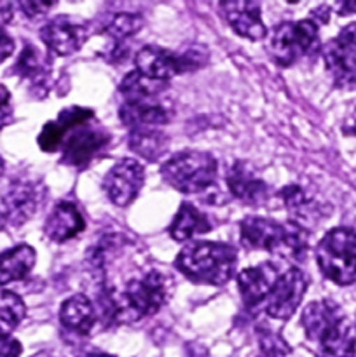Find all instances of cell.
<instances>
[{
  "label": "cell",
  "instance_id": "9a60e30c",
  "mask_svg": "<svg viewBox=\"0 0 356 357\" xmlns=\"http://www.w3.org/2000/svg\"><path fill=\"white\" fill-rule=\"evenodd\" d=\"M223 16L237 35L250 40H260L265 37L267 30L262 23V7L260 2H220Z\"/></svg>",
  "mask_w": 356,
  "mask_h": 357
},
{
  "label": "cell",
  "instance_id": "d6a6232c",
  "mask_svg": "<svg viewBox=\"0 0 356 357\" xmlns=\"http://www.w3.org/2000/svg\"><path fill=\"white\" fill-rule=\"evenodd\" d=\"M14 52V40L0 28V63L6 61Z\"/></svg>",
  "mask_w": 356,
  "mask_h": 357
},
{
  "label": "cell",
  "instance_id": "4316f807",
  "mask_svg": "<svg viewBox=\"0 0 356 357\" xmlns=\"http://www.w3.org/2000/svg\"><path fill=\"white\" fill-rule=\"evenodd\" d=\"M24 302L9 289L0 288V337H10L17 324L24 319Z\"/></svg>",
  "mask_w": 356,
  "mask_h": 357
},
{
  "label": "cell",
  "instance_id": "f1b7e54d",
  "mask_svg": "<svg viewBox=\"0 0 356 357\" xmlns=\"http://www.w3.org/2000/svg\"><path fill=\"white\" fill-rule=\"evenodd\" d=\"M260 347L264 357H285L290 352V347L283 342V338L274 333H265L260 338Z\"/></svg>",
  "mask_w": 356,
  "mask_h": 357
},
{
  "label": "cell",
  "instance_id": "ffe728a7",
  "mask_svg": "<svg viewBox=\"0 0 356 357\" xmlns=\"http://www.w3.org/2000/svg\"><path fill=\"white\" fill-rule=\"evenodd\" d=\"M59 321L66 330L77 335H87L96 323V309L87 296L73 295L63 302Z\"/></svg>",
  "mask_w": 356,
  "mask_h": 357
},
{
  "label": "cell",
  "instance_id": "836d02e7",
  "mask_svg": "<svg viewBox=\"0 0 356 357\" xmlns=\"http://www.w3.org/2000/svg\"><path fill=\"white\" fill-rule=\"evenodd\" d=\"M13 17V6L10 2H0V28L6 23H9Z\"/></svg>",
  "mask_w": 356,
  "mask_h": 357
},
{
  "label": "cell",
  "instance_id": "8992f818",
  "mask_svg": "<svg viewBox=\"0 0 356 357\" xmlns=\"http://www.w3.org/2000/svg\"><path fill=\"white\" fill-rule=\"evenodd\" d=\"M316 261L327 279L339 286L356 282V232L348 227L330 230L316 248Z\"/></svg>",
  "mask_w": 356,
  "mask_h": 357
},
{
  "label": "cell",
  "instance_id": "7a4b0ae2",
  "mask_svg": "<svg viewBox=\"0 0 356 357\" xmlns=\"http://www.w3.org/2000/svg\"><path fill=\"white\" fill-rule=\"evenodd\" d=\"M168 87V82L147 79L140 72H129L119 86L124 100L119 108L122 124L131 131L159 129L168 124L175 114Z\"/></svg>",
  "mask_w": 356,
  "mask_h": 357
},
{
  "label": "cell",
  "instance_id": "ac0fdd59",
  "mask_svg": "<svg viewBox=\"0 0 356 357\" xmlns=\"http://www.w3.org/2000/svg\"><path fill=\"white\" fill-rule=\"evenodd\" d=\"M227 187L232 197L246 204H260L267 197V187L264 181L248 167L246 162L237 160L227 173Z\"/></svg>",
  "mask_w": 356,
  "mask_h": 357
},
{
  "label": "cell",
  "instance_id": "277c9868",
  "mask_svg": "<svg viewBox=\"0 0 356 357\" xmlns=\"http://www.w3.org/2000/svg\"><path fill=\"white\" fill-rule=\"evenodd\" d=\"M241 243L246 250L278 253L283 258H306L309 234L297 223H278L267 218L248 216L241 222Z\"/></svg>",
  "mask_w": 356,
  "mask_h": 357
},
{
  "label": "cell",
  "instance_id": "8fae6325",
  "mask_svg": "<svg viewBox=\"0 0 356 357\" xmlns=\"http://www.w3.org/2000/svg\"><path fill=\"white\" fill-rule=\"evenodd\" d=\"M307 289V278L300 268H288L265 298V312L274 319H290L299 309Z\"/></svg>",
  "mask_w": 356,
  "mask_h": 357
},
{
  "label": "cell",
  "instance_id": "2e32d148",
  "mask_svg": "<svg viewBox=\"0 0 356 357\" xmlns=\"http://www.w3.org/2000/svg\"><path fill=\"white\" fill-rule=\"evenodd\" d=\"M325 65L332 80L341 89H356V56L353 49L342 44L339 38L330 40L321 49Z\"/></svg>",
  "mask_w": 356,
  "mask_h": 357
},
{
  "label": "cell",
  "instance_id": "8d00e7d4",
  "mask_svg": "<svg viewBox=\"0 0 356 357\" xmlns=\"http://www.w3.org/2000/svg\"><path fill=\"white\" fill-rule=\"evenodd\" d=\"M9 117H10V108H9V107L0 108V129H2L3 126L7 124V121H9Z\"/></svg>",
  "mask_w": 356,
  "mask_h": 357
},
{
  "label": "cell",
  "instance_id": "60d3db41",
  "mask_svg": "<svg viewBox=\"0 0 356 357\" xmlns=\"http://www.w3.org/2000/svg\"><path fill=\"white\" fill-rule=\"evenodd\" d=\"M2 171H3V162H2V159H0V174H2Z\"/></svg>",
  "mask_w": 356,
  "mask_h": 357
},
{
  "label": "cell",
  "instance_id": "cb8c5ba5",
  "mask_svg": "<svg viewBox=\"0 0 356 357\" xmlns=\"http://www.w3.org/2000/svg\"><path fill=\"white\" fill-rule=\"evenodd\" d=\"M142 26H143L142 16H136V14H128V13L115 14V16L108 21L105 31H107L108 37H110L112 42H114L110 52L107 54V58H110L108 61H119L121 58H124L126 52L122 51V47H126L124 40L131 37V35L138 33Z\"/></svg>",
  "mask_w": 356,
  "mask_h": 357
},
{
  "label": "cell",
  "instance_id": "7402d4cb",
  "mask_svg": "<svg viewBox=\"0 0 356 357\" xmlns=\"http://www.w3.org/2000/svg\"><path fill=\"white\" fill-rule=\"evenodd\" d=\"M356 333L346 317L318 342L316 357H355Z\"/></svg>",
  "mask_w": 356,
  "mask_h": 357
},
{
  "label": "cell",
  "instance_id": "7c38bea8",
  "mask_svg": "<svg viewBox=\"0 0 356 357\" xmlns=\"http://www.w3.org/2000/svg\"><path fill=\"white\" fill-rule=\"evenodd\" d=\"M89 37V24L73 16H56L42 26L40 38L56 56H70L79 51Z\"/></svg>",
  "mask_w": 356,
  "mask_h": 357
},
{
  "label": "cell",
  "instance_id": "ab89813d",
  "mask_svg": "<svg viewBox=\"0 0 356 357\" xmlns=\"http://www.w3.org/2000/svg\"><path fill=\"white\" fill-rule=\"evenodd\" d=\"M31 357H52V356L49 354V352H37V354L31 356Z\"/></svg>",
  "mask_w": 356,
  "mask_h": 357
},
{
  "label": "cell",
  "instance_id": "4fadbf2b",
  "mask_svg": "<svg viewBox=\"0 0 356 357\" xmlns=\"http://www.w3.org/2000/svg\"><path fill=\"white\" fill-rule=\"evenodd\" d=\"M145 181V171L136 159H122L112 167L103 180V188L115 206L131 204Z\"/></svg>",
  "mask_w": 356,
  "mask_h": 357
},
{
  "label": "cell",
  "instance_id": "d590c367",
  "mask_svg": "<svg viewBox=\"0 0 356 357\" xmlns=\"http://www.w3.org/2000/svg\"><path fill=\"white\" fill-rule=\"evenodd\" d=\"M339 3V13L348 14L356 13V2H337Z\"/></svg>",
  "mask_w": 356,
  "mask_h": 357
},
{
  "label": "cell",
  "instance_id": "52a82bcc",
  "mask_svg": "<svg viewBox=\"0 0 356 357\" xmlns=\"http://www.w3.org/2000/svg\"><path fill=\"white\" fill-rule=\"evenodd\" d=\"M206 58L208 54L199 47L188 49L178 54L159 45H145L136 52L135 66L136 72H140L147 79L168 82L171 77L199 70L206 63Z\"/></svg>",
  "mask_w": 356,
  "mask_h": 357
},
{
  "label": "cell",
  "instance_id": "e575fe53",
  "mask_svg": "<svg viewBox=\"0 0 356 357\" xmlns=\"http://www.w3.org/2000/svg\"><path fill=\"white\" fill-rule=\"evenodd\" d=\"M9 100H10V93L7 91V87L3 84H0V108L9 107Z\"/></svg>",
  "mask_w": 356,
  "mask_h": 357
},
{
  "label": "cell",
  "instance_id": "5b68a950",
  "mask_svg": "<svg viewBox=\"0 0 356 357\" xmlns=\"http://www.w3.org/2000/svg\"><path fill=\"white\" fill-rule=\"evenodd\" d=\"M218 164L212 153L185 150L170 157L161 167L164 181L181 194H201L216 180Z\"/></svg>",
  "mask_w": 356,
  "mask_h": 357
},
{
  "label": "cell",
  "instance_id": "d4e9b609",
  "mask_svg": "<svg viewBox=\"0 0 356 357\" xmlns=\"http://www.w3.org/2000/svg\"><path fill=\"white\" fill-rule=\"evenodd\" d=\"M283 202H285L286 209L292 213V222L297 225L304 227L306 223H309L311 220L316 218L318 215V204L314 202L313 197L306 194L302 187L299 185H288V187L283 188L279 192ZM306 229V227H304Z\"/></svg>",
  "mask_w": 356,
  "mask_h": 357
},
{
  "label": "cell",
  "instance_id": "1f68e13d",
  "mask_svg": "<svg viewBox=\"0 0 356 357\" xmlns=\"http://www.w3.org/2000/svg\"><path fill=\"white\" fill-rule=\"evenodd\" d=\"M337 38L342 42V44L348 45L349 49L356 51V21L355 23L348 24L346 28H342L341 35H339Z\"/></svg>",
  "mask_w": 356,
  "mask_h": 357
},
{
  "label": "cell",
  "instance_id": "4dcf8cb0",
  "mask_svg": "<svg viewBox=\"0 0 356 357\" xmlns=\"http://www.w3.org/2000/svg\"><path fill=\"white\" fill-rule=\"evenodd\" d=\"M21 344L13 337H0V357H20Z\"/></svg>",
  "mask_w": 356,
  "mask_h": 357
},
{
  "label": "cell",
  "instance_id": "3957f363",
  "mask_svg": "<svg viewBox=\"0 0 356 357\" xmlns=\"http://www.w3.org/2000/svg\"><path fill=\"white\" fill-rule=\"evenodd\" d=\"M237 264L236 248L213 241H192L178 253L175 265L195 284L222 286L234 275Z\"/></svg>",
  "mask_w": 356,
  "mask_h": 357
},
{
  "label": "cell",
  "instance_id": "44dd1931",
  "mask_svg": "<svg viewBox=\"0 0 356 357\" xmlns=\"http://www.w3.org/2000/svg\"><path fill=\"white\" fill-rule=\"evenodd\" d=\"M35 260V250L28 244H20L13 250L0 253V288L27 278L34 268Z\"/></svg>",
  "mask_w": 356,
  "mask_h": 357
},
{
  "label": "cell",
  "instance_id": "9c48e42d",
  "mask_svg": "<svg viewBox=\"0 0 356 357\" xmlns=\"http://www.w3.org/2000/svg\"><path fill=\"white\" fill-rule=\"evenodd\" d=\"M108 145H110V132L96 124V119L73 126L63 135L61 162L82 169Z\"/></svg>",
  "mask_w": 356,
  "mask_h": 357
},
{
  "label": "cell",
  "instance_id": "e0dca14e",
  "mask_svg": "<svg viewBox=\"0 0 356 357\" xmlns=\"http://www.w3.org/2000/svg\"><path fill=\"white\" fill-rule=\"evenodd\" d=\"M346 316L341 307L332 300H318L309 303L302 312V328L311 342H320L330 330H334Z\"/></svg>",
  "mask_w": 356,
  "mask_h": 357
},
{
  "label": "cell",
  "instance_id": "f546056e",
  "mask_svg": "<svg viewBox=\"0 0 356 357\" xmlns=\"http://www.w3.org/2000/svg\"><path fill=\"white\" fill-rule=\"evenodd\" d=\"M54 3L56 2H20V7L28 17H37L47 13Z\"/></svg>",
  "mask_w": 356,
  "mask_h": 357
},
{
  "label": "cell",
  "instance_id": "484cf974",
  "mask_svg": "<svg viewBox=\"0 0 356 357\" xmlns=\"http://www.w3.org/2000/svg\"><path fill=\"white\" fill-rule=\"evenodd\" d=\"M129 149L136 155L156 162L168 149V138L159 129H136L129 135Z\"/></svg>",
  "mask_w": 356,
  "mask_h": 357
},
{
  "label": "cell",
  "instance_id": "74e56055",
  "mask_svg": "<svg viewBox=\"0 0 356 357\" xmlns=\"http://www.w3.org/2000/svg\"><path fill=\"white\" fill-rule=\"evenodd\" d=\"M346 132H349V135H356V112L353 114L351 121H349V124H346L344 128Z\"/></svg>",
  "mask_w": 356,
  "mask_h": 357
},
{
  "label": "cell",
  "instance_id": "83f0119b",
  "mask_svg": "<svg viewBox=\"0 0 356 357\" xmlns=\"http://www.w3.org/2000/svg\"><path fill=\"white\" fill-rule=\"evenodd\" d=\"M17 73L24 79H30L34 84H40L47 79L49 65L44 59V56L37 51L31 44L24 45L23 52H21L20 59H17L16 66H14Z\"/></svg>",
  "mask_w": 356,
  "mask_h": 357
},
{
  "label": "cell",
  "instance_id": "5bb4252c",
  "mask_svg": "<svg viewBox=\"0 0 356 357\" xmlns=\"http://www.w3.org/2000/svg\"><path fill=\"white\" fill-rule=\"evenodd\" d=\"M279 279V271L271 261L257 265V267L244 268L237 275V286L243 296V302L246 307H257L269 296L274 284Z\"/></svg>",
  "mask_w": 356,
  "mask_h": 357
},
{
  "label": "cell",
  "instance_id": "6da1fadb",
  "mask_svg": "<svg viewBox=\"0 0 356 357\" xmlns=\"http://www.w3.org/2000/svg\"><path fill=\"white\" fill-rule=\"evenodd\" d=\"M173 279L157 268L129 279L122 288L105 286L100 295L103 319L129 324L156 314L170 300Z\"/></svg>",
  "mask_w": 356,
  "mask_h": 357
},
{
  "label": "cell",
  "instance_id": "ba28073f",
  "mask_svg": "<svg viewBox=\"0 0 356 357\" xmlns=\"http://www.w3.org/2000/svg\"><path fill=\"white\" fill-rule=\"evenodd\" d=\"M318 45V24L313 20L285 21L269 38V54L281 66L293 65Z\"/></svg>",
  "mask_w": 356,
  "mask_h": 357
},
{
  "label": "cell",
  "instance_id": "30bf717a",
  "mask_svg": "<svg viewBox=\"0 0 356 357\" xmlns=\"http://www.w3.org/2000/svg\"><path fill=\"white\" fill-rule=\"evenodd\" d=\"M44 188L35 181H17L0 197V223L20 227L31 218L40 206Z\"/></svg>",
  "mask_w": 356,
  "mask_h": 357
},
{
  "label": "cell",
  "instance_id": "d6986e66",
  "mask_svg": "<svg viewBox=\"0 0 356 357\" xmlns=\"http://www.w3.org/2000/svg\"><path fill=\"white\" fill-rule=\"evenodd\" d=\"M84 218L75 204L59 202L44 223V232L54 243H65L73 239L84 230Z\"/></svg>",
  "mask_w": 356,
  "mask_h": 357
},
{
  "label": "cell",
  "instance_id": "603a6c76",
  "mask_svg": "<svg viewBox=\"0 0 356 357\" xmlns=\"http://www.w3.org/2000/svg\"><path fill=\"white\" fill-rule=\"evenodd\" d=\"M212 229L206 215H202L191 202H184L170 225V236L175 241H188L195 234H205Z\"/></svg>",
  "mask_w": 356,
  "mask_h": 357
},
{
  "label": "cell",
  "instance_id": "f35d334b",
  "mask_svg": "<svg viewBox=\"0 0 356 357\" xmlns=\"http://www.w3.org/2000/svg\"><path fill=\"white\" fill-rule=\"evenodd\" d=\"M86 357H112V356H107V354H103V352L94 351V352H89V354H87Z\"/></svg>",
  "mask_w": 356,
  "mask_h": 357
}]
</instances>
